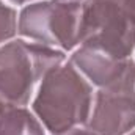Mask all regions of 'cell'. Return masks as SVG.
Wrapping results in <instances>:
<instances>
[{
	"label": "cell",
	"mask_w": 135,
	"mask_h": 135,
	"mask_svg": "<svg viewBox=\"0 0 135 135\" xmlns=\"http://www.w3.org/2000/svg\"><path fill=\"white\" fill-rule=\"evenodd\" d=\"M79 46L116 58L135 54V16L126 0H86L82 6Z\"/></svg>",
	"instance_id": "3957f363"
},
{
	"label": "cell",
	"mask_w": 135,
	"mask_h": 135,
	"mask_svg": "<svg viewBox=\"0 0 135 135\" xmlns=\"http://www.w3.org/2000/svg\"><path fill=\"white\" fill-rule=\"evenodd\" d=\"M30 2H36V0H27V3H30Z\"/></svg>",
	"instance_id": "4fadbf2b"
},
{
	"label": "cell",
	"mask_w": 135,
	"mask_h": 135,
	"mask_svg": "<svg viewBox=\"0 0 135 135\" xmlns=\"http://www.w3.org/2000/svg\"><path fill=\"white\" fill-rule=\"evenodd\" d=\"M0 135H49L30 105L0 99Z\"/></svg>",
	"instance_id": "52a82bcc"
},
{
	"label": "cell",
	"mask_w": 135,
	"mask_h": 135,
	"mask_svg": "<svg viewBox=\"0 0 135 135\" xmlns=\"http://www.w3.org/2000/svg\"><path fill=\"white\" fill-rule=\"evenodd\" d=\"M66 54L16 36L0 46V99L30 105L49 71L61 65Z\"/></svg>",
	"instance_id": "7a4b0ae2"
},
{
	"label": "cell",
	"mask_w": 135,
	"mask_h": 135,
	"mask_svg": "<svg viewBox=\"0 0 135 135\" xmlns=\"http://www.w3.org/2000/svg\"><path fill=\"white\" fill-rule=\"evenodd\" d=\"M83 5L57 0H36L19 8L17 36L69 55L79 47Z\"/></svg>",
	"instance_id": "277c9868"
},
{
	"label": "cell",
	"mask_w": 135,
	"mask_h": 135,
	"mask_svg": "<svg viewBox=\"0 0 135 135\" xmlns=\"http://www.w3.org/2000/svg\"><path fill=\"white\" fill-rule=\"evenodd\" d=\"M57 2H63V3H72V5H83L86 0H57Z\"/></svg>",
	"instance_id": "30bf717a"
},
{
	"label": "cell",
	"mask_w": 135,
	"mask_h": 135,
	"mask_svg": "<svg viewBox=\"0 0 135 135\" xmlns=\"http://www.w3.org/2000/svg\"><path fill=\"white\" fill-rule=\"evenodd\" d=\"M126 3H127V6H129V9L134 13L135 16V0H126Z\"/></svg>",
	"instance_id": "8fae6325"
},
{
	"label": "cell",
	"mask_w": 135,
	"mask_h": 135,
	"mask_svg": "<svg viewBox=\"0 0 135 135\" xmlns=\"http://www.w3.org/2000/svg\"><path fill=\"white\" fill-rule=\"evenodd\" d=\"M134 58H135V54H134Z\"/></svg>",
	"instance_id": "5bb4252c"
},
{
	"label": "cell",
	"mask_w": 135,
	"mask_h": 135,
	"mask_svg": "<svg viewBox=\"0 0 135 135\" xmlns=\"http://www.w3.org/2000/svg\"><path fill=\"white\" fill-rule=\"evenodd\" d=\"M19 8L0 0V46L17 36Z\"/></svg>",
	"instance_id": "ba28073f"
},
{
	"label": "cell",
	"mask_w": 135,
	"mask_h": 135,
	"mask_svg": "<svg viewBox=\"0 0 135 135\" xmlns=\"http://www.w3.org/2000/svg\"><path fill=\"white\" fill-rule=\"evenodd\" d=\"M94 93V86L66 58L46 74L30 102V108L47 134H60L86 126Z\"/></svg>",
	"instance_id": "6da1fadb"
},
{
	"label": "cell",
	"mask_w": 135,
	"mask_h": 135,
	"mask_svg": "<svg viewBox=\"0 0 135 135\" xmlns=\"http://www.w3.org/2000/svg\"><path fill=\"white\" fill-rule=\"evenodd\" d=\"M86 127L96 135H127L135 129V94L96 90Z\"/></svg>",
	"instance_id": "8992f818"
},
{
	"label": "cell",
	"mask_w": 135,
	"mask_h": 135,
	"mask_svg": "<svg viewBox=\"0 0 135 135\" xmlns=\"http://www.w3.org/2000/svg\"><path fill=\"white\" fill-rule=\"evenodd\" d=\"M127 135H135V129H134V131H131V132H129Z\"/></svg>",
	"instance_id": "7c38bea8"
},
{
	"label": "cell",
	"mask_w": 135,
	"mask_h": 135,
	"mask_svg": "<svg viewBox=\"0 0 135 135\" xmlns=\"http://www.w3.org/2000/svg\"><path fill=\"white\" fill-rule=\"evenodd\" d=\"M54 135H96V134L91 132L86 126H80V127H74V129H69V131L60 132V134H54Z\"/></svg>",
	"instance_id": "9c48e42d"
},
{
	"label": "cell",
	"mask_w": 135,
	"mask_h": 135,
	"mask_svg": "<svg viewBox=\"0 0 135 135\" xmlns=\"http://www.w3.org/2000/svg\"><path fill=\"white\" fill-rule=\"evenodd\" d=\"M68 60L94 86L105 91H127L135 94V58H116L104 52L79 46Z\"/></svg>",
	"instance_id": "5b68a950"
}]
</instances>
